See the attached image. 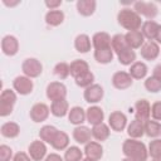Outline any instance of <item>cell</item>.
Returning <instances> with one entry per match:
<instances>
[{
	"label": "cell",
	"mask_w": 161,
	"mask_h": 161,
	"mask_svg": "<svg viewBox=\"0 0 161 161\" xmlns=\"http://www.w3.org/2000/svg\"><path fill=\"white\" fill-rule=\"evenodd\" d=\"M43 161H64V158H62L60 155H58V153H50Z\"/></svg>",
	"instance_id": "obj_46"
},
{
	"label": "cell",
	"mask_w": 161,
	"mask_h": 161,
	"mask_svg": "<svg viewBox=\"0 0 161 161\" xmlns=\"http://www.w3.org/2000/svg\"><path fill=\"white\" fill-rule=\"evenodd\" d=\"M145 88L151 92V93H157L161 91V79L152 75V77H148L146 80H145Z\"/></svg>",
	"instance_id": "obj_39"
},
{
	"label": "cell",
	"mask_w": 161,
	"mask_h": 161,
	"mask_svg": "<svg viewBox=\"0 0 161 161\" xmlns=\"http://www.w3.org/2000/svg\"><path fill=\"white\" fill-rule=\"evenodd\" d=\"M50 112L55 117H64L69 112V104L67 99H58L53 101L50 106Z\"/></svg>",
	"instance_id": "obj_24"
},
{
	"label": "cell",
	"mask_w": 161,
	"mask_h": 161,
	"mask_svg": "<svg viewBox=\"0 0 161 161\" xmlns=\"http://www.w3.org/2000/svg\"><path fill=\"white\" fill-rule=\"evenodd\" d=\"M23 73L29 78H36L43 72V65L36 58H28L21 64Z\"/></svg>",
	"instance_id": "obj_4"
},
{
	"label": "cell",
	"mask_w": 161,
	"mask_h": 161,
	"mask_svg": "<svg viewBox=\"0 0 161 161\" xmlns=\"http://www.w3.org/2000/svg\"><path fill=\"white\" fill-rule=\"evenodd\" d=\"M0 131H1V135H3L4 137L14 138V137H16V136L20 133V127H19V125L15 123V122H6V123H4V125L1 126Z\"/></svg>",
	"instance_id": "obj_33"
},
{
	"label": "cell",
	"mask_w": 161,
	"mask_h": 161,
	"mask_svg": "<svg viewBox=\"0 0 161 161\" xmlns=\"http://www.w3.org/2000/svg\"><path fill=\"white\" fill-rule=\"evenodd\" d=\"M45 5H47L50 10H57V8L62 5V1H60V0H50V1L47 0V1H45Z\"/></svg>",
	"instance_id": "obj_45"
},
{
	"label": "cell",
	"mask_w": 161,
	"mask_h": 161,
	"mask_svg": "<svg viewBox=\"0 0 161 161\" xmlns=\"http://www.w3.org/2000/svg\"><path fill=\"white\" fill-rule=\"evenodd\" d=\"M127 133H128V136L131 138H135V140L142 137L143 133H145V125H143V122L138 121V119L132 121L128 125V127H127Z\"/></svg>",
	"instance_id": "obj_27"
},
{
	"label": "cell",
	"mask_w": 161,
	"mask_h": 161,
	"mask_svg": "<svg viewBox=\"0 0 161 161\" xmlns=\"http://www.w3.org/2000/svg\"><path fill=\"white\" fill-rule=\"evenodd\" d=\"M112 49L117 54V57H119V55L130 52L132 48H130V45L127 44V42L125 39V35L116 34L114 36H112Z\"/></svg>",
	"instance_id": "obj_18"
},
{
	"label": "cell",
	"mask_w": 161,
	"mask_h": 161,
	"mask_svg": "<svg viewBox=\"0 0 161 161\" xmlns=\"http://www.w3.org/2000/svg\"><path fill=\"white\" fill-rule=\"evenodd\" d=\"M133 78L130 75L128 72L118 70L112 75V84L117 89H127L132 86Z\"/></svg>",
	"instance_id": "obj_8"
},
{
	"label": "cell",
	"mask_w": 161,
	"mask_h": 161,
	"mask_svg": "<svg viewBox=\"0 0 161 161\" xmlns=\"http://www.w3.org/2000/svg\"><path fill=\"white\" fill-rule=\"evenodd\" d=\"M83 152L77 146H70L65 150L64 153V161H82Z\"/></svg>",
	"instance_id": "obj_38"
},
{
	"label": "cell",
	"mask_w": 161,
	"mask_h": 161,
	"mask_svg": "<svg viewBox=\"0 0 161 161\" xmlns=\"http://www.w3.org/2000/svg\"><path fill=\"white\" fill-rule=\"evenodd\" d=\"M68 119L72 125H75V126H80L87 118H86V111L79 107V106H75V107H72L68 112Z\"/></svg>",
	"instance_id": "obj_23"
},
{
	"label": "cell",
	"mask_w": 161,
	"mask_h": 161,
	"mask_svg": "<svg viewBox=\"0 0 161 161\" xmlns=\"http://www.w3.org/2000/svg\"><path fill=\"white\" fill-rule=\"evenodd\" d=\"M69 68H70V75L73 78H77L80 74H83V73H86V72L89 70L88 63L86 60H83V59H75V60H73L69 64Z\"/></svg>",
	"instance_id": "obj_26"
},
{
	"label": "cell",
	"mask_w": 161,
	"mask_h": 161,
	"mask_svg": "<svg viewBox=\"0 0 161 161\" xmlns=\"http://www.w3.org/2000/svg\"><path fill=\"white\" fill-rule=\"evenodd\" d=\"M147 65L143 62H135L130 68V75L133 79H142L147 74Z\"/></svg>",
	"instance_id": "obj_31"
},
{
	"label": "cell",
	"mask_w": 161,
	"mask_h": 161,
	"mask_svg": "<svg viewBox=\"0 0 161 161\" xmlns=\"http://www.w3.org/2000/svg\"><path fill=\"white\" fill-rule=\"evenodd\" d=\"M13 87H14V89H15L19 94L26 96V94H30V93H31L34 84H33L31 78H29V77H26V75H19V77H16V78L14 79Z\"/></svg>",
	"instance_id": "obj_7"
},
{
	"label": "cell",
	"mask_w": 161,
	"mask_h": 161,
	"mask_svg": "<svg viewBox=\"0 0 161 161\" xmlns=\"http://www.w3.org/2000/svg\"><path fill=\"white\" fill-rule=\"evenodd\" d=\"M13 161H31V157H30L28 153L20 151V152H18V153L14 155Z\"/></svg>",
	"instance_id": "obj_44"
},
{
	"label": "cell",
	"mask_w": 161,
	"mask_h": 161,
	"mask_svg": "<svg viewBox=\"0 0 161 161\" xmlns=\"http://www.w3.org/2000/svg\"><path fill=\"white\" fill-rule=\"evenodd\" d=\"M117 21H118V24H119L122 28L127 29L128 31H136V30H138V29L142 26V24H143L142 20H141V16H140L135 10L127 9V8L122 9V10L118 13V15H117Z\"/></svg>",
	"instance_id": "obj_2"
},
{
	"label": "cell",
	"mask_w": 161,
	"mask_h": 161,
	"mask_svg": "<svg viewBox=\"0 0 161 161\" xmlns=\"http://www.w3.org/2000/svg\"><path fill=\"white\" fill-rule=\"evenodd\" d=\"M47 97L53 102L58 99H65L67 97V87L62 82H52L47 87Z\"/></svg>",
	"instance_id": "obj_6"
},
{
	"label": "cell",
	"mask_w": 161,
	"mask_h": 161,
	"mask_svg": "<svg viewBox=\"0 0 161 161\" xmlns=\"http://www.w3.org/2000/svg\"><path fill=\"white\" fill-rule=\"evenodd\" d=\"M121 161H135V160H132V158H130V157H125V158H122Z\"/></svg>",
	"instance_id": "obj_49"
},
{
	"label": "cell",
	"mask_w": 161,
	"mask_h": 161,
	"mask_svg": "<svg viewBox=\"0 0 161 161\" xmlns=\"http://www.w3.org/2000/svg\"><path fill=\"white\" fill-rule=\"evenodd\" d=\"M84 153L88 158L98 161L103 156V147L101 146V143H98L96 141H91L84 146Z\"/></svg>",
	"instance_id": "obj_20"
},
{
	"label": "cell",
	"mask_w": 161,
	"mask_h": 161,
	"mask_svg": "<svg viewBox=\"0 0 161 161\" xmlns=\"http://www.w3.org/2000/svg\"><path fill=\"white\" fill-rule=\"evenodd\" d=\"M103 94H104V91H103L102 86L93 83L92 86L86 88V91H84V99L88 103H97V102H99L103 98Z\"/></svg>",
	"instance_id": "obj_13"
},
{
	"label": "cell",
	"mask_w": 161,
	"mask_h": 161,
	"mask_svg": "<svg viewBox=\"0 0 161 161\" xmlns=\"http://www.w3.org/2000/svg\"><path fill=\"white\" fill-rule=\"evenodd\" d=\"M145 125V133L148 137H157L161 135V123L155 119H147L143 122Z\"/></svg>",
	"instance_id": "obj_34"
},
{
	"label": "cell",
	"mask_w": 161,
	"mask_h": 161,
	"mask_svg": "<svg viewBox=\"0 0 161 161\" xmlns=\"http://www.w3.org/2000/svg\"><path fill=\"white\" fill-rule=\"evenodd\" d=\"M92 45L94 50L112 48V38L106 31H98L92 36Z\"/></svg>",
	"instance_id": "obj_14"
},
{
	"label": "cell",
	"mask_w": 161,
	"mask_h": 161,
	"mask_svg": "<svg viewBox=\"0 0 161 161\" xmlns=\"http://www.w3.org/2000/svg\"><path fill=\"white\" fill-rule=\"evenodd\" d=\"M16 102V94L11 89H4L0 94V116L6 117L13 112Z\"/></svg>",
	"instance_id": "obj_3"
},
{
	"label": "cell",
	"mask_w": 161,
	"mask_h": 161,
	"mask_svg": "<svg viewBox=\"0 0 161 161\" xmlns=\"http://www.w3.org/2000/svg\"><path fill=\"white\" fill-rule=\"evenodd\" d=\"M54 74L59 78V79H65L69 74H70V68H69V64L65 63V62H60V63H57L55 67H54Z\"/></svg>",
	"instance_id": "obj_40"
},
{
	"label": "cell",
	"mask_w": 161,
	"mask_h": 161,
	"mask_svg": "<svg viewBox=\"0 0 161 161\" xmlns=\"http://www.w3.org/2000/svg\"><path fill=\"white\" fill-rule=\"evenodd\" d=\"M158 26H160V24H157L156 21H153V20H147V21H145V23L142 24V26H141V33H142V35H143L146 39H148L150 42H153L155 38H156Z\"/></svg>",
	"instance_id": "obj_22"
},
{
	"label": "cell",
	"mask_w": 161,
	"mask_h": 161,
	"mask_svg": "<svg viewBox=\"0 0 161 161\" xmlns=\"http://www.w3.org/2000/svg\"><path fill=\"white\" fill-rule=\"evenodd\" d=\"M50 145L55 150H60V151L65 150V148H68V145H69V137L64 131H58Z\"/></svg>",
	"instance_id": "obj_28"
},
{
	"label": "cell",
	"mask_w": 161,
	"mask_h": 161,
	"mask_svg": "<svg viewBox=\"0 0 161 161\" xmlns=\"http://www.w3.org/2000/svg\"><path fill=\"white\" fill-rule=\"evenodd\" d=\"M152 75H155V77H157V78L161 79V64H157V65L153 68V74H152Z\"/></svg>",
	"instance_id": "obj_47"
},
{
	"label": "cell",
	"mask_w": 161,
	"mask_h": 161,
	"mask_svg": "<svg viewBox=\"0 0 161 161\" xmlns=\"http://www.w3.org/2000/svg\"><path fill=\"white\" fill-rule=\"evenodd\" d=\"M91 137H92V130H89L87 126L80 125L73 130V138L75 140V142L80 145H87L88 142H91Z\"/></svg>",
	"instance_id": "obj_19"
},
{
	"label": "cell",
	"mask_w": 161,
	"mask_h": 161,
	"mask_svg": "<svg viewBox=\"0 0 161 161\" xmlns=\"http://www.w3.org/2000/svg\"><path fill=\"white\" fill-rule=\"evenodd\" d=\"M125 39H126L127 44L130 45V48H132V49H138L145 44V36L142 35V33L140 30L128 31L127 34H125Z\"/></svg>",
	"instance_id": "obj_21"
},
{
	"label": "cell",
	"mask_w": 161,
	"mask_h": 161,
	"mask_svg": "<svg viewBox=\"0 0 161 161\" xmlns=\"http://www.w3.org/2000/svg\"><path fill=\"white\" fill-rule=\"evenodd\" d=\"M74 80H75V84L78 87H80V88H88L94 82V74L91 70H88V72L80 74L79 77L74 78Z\"/></svg>",
	"instance_id": "obj_37"
},
{
	"label": "cell",
	"mask_w": 161,
	"mask_h": 161,
	"mask_svg": "<svg viewBox=\"0 0 161 161\" xmlns=\"http://www.w3.org/2000/svg\"><path fill=\"white\" fill-rule=\"evenodd\" d=\"M135 116H136V119L142 121V122L150 119L151 104L148 103L147 99H138L135 103Z\"/></svg>",
	"instance_id": "obj_11"
},
{
	"label": "cell",
	"mask_w": 161,
	"mask_h": 161,
	"mask_svg": "<svg viewBox=\"0 0 161 161\" xmlns=\"http://www.w3.org/2000/svg\"><path fill=\"white\" fill-rule=\"evenodd\" d=\"M1 50L5 55L13 57L19 50V42L13 35H5L1 40Z\"/></svg>",
	"instance_id": "obj_15"
},
{
	"label": "cell",
	"mask_w": 161,
	"mask_h": 161,
	"mask_svg": "<svg viewBox=\"0 0 161 161\" xmlns=\"http://www.w3.org/2000/svg\"><path fill=\"white\" fill-rule=\"evenodd\" d=\"M58 132V130L54 127V126H50V125H47V126H43L39 131V137L43 142H47V143H52L55 133Z\"/></svg>",
	"instance_id": "obj_36"
},
{
	"label": "cell",
	"mask_w": 161,
	"mask_h": 161,
	"mask_svg": "<svg viewBox=\"0 0 161 161\" xmlns=\"http://www.w3.org/2000/svg\"><path fill=\"white\" fill-rule=\"evenodd\" d=\"M108 125L113 131L121 132L127 126V117L121 111H114L108 117Z\"/></svg>",
	"instance_id": "obj_9"
},
{
	"label": "cell",
	"mask_w": 161,
	"mask_h": 161,
	"mask_svg": "<svg viewBox=\"0 0 161 161\" xmlns=\"http://www.w3.org/2000/svg\"><path fill=\"white\" fill-rule=\"evenodd\" d=\"M141 57L146 60H153L158 57L160 54V47L156 42H146L142 47H141Z\"/></svg>",
	"instance_id": "obj_16"
},
{
	"label": "cell",
	"mask_w": 161,
	"mask_h": 161,
	"mask_svg": "<svg viewBox=\"0 0 161 161\" xmlns=\"http://www.w3.org/2000/svg\"><path fill=\"white\" fill-rule=\"evenodd\" d=\"M148 155L155 160H161V140L155 138L148 145Z\"/></svg>",
	"instance_id": "obj_41"
},
{
	"label": "cell",
	"mask_w": 161,
	"mask_h": 161,
	"mask_svg": "<svg viewBox=\"0 0 161 161\" xmlns=\"http://www.w3.org/2000/svg\"><path fill=\"white\" fill-rule=\"evenodd\" d=\"M97 3L94 0H78L77 1V10L83 16H91L96 10Z\"/></svg>",
	"instance_id": "obj_25"
},
{
	"label": "cell",
	"mask_w": 161,
	"mask_h": 161,
	"mask_svg": "<svg viewBox=\"0 0 161 161\" xmlns=\"http://www.w3.org/2000/svg\"><path fill=\"white\" fill-rule=\"evenodd\" d=\"M86 118H87L88 123H91L92 126H96V125H99V123L103 122L104 112H103V109L101 107L92 106L86 111Z\"/></svg>",
	"instance_id": "obj_17"
},
{
	"label": "cell",
	"mask_w": 161,
	"mask_h": 161,
	"mask_svg": "<svg viewBox=\"0 0 161 161\" xmlns=\"http://www.w3.org/2000/svg\"><path fill=\"white\" fill-rule=\"evenodd\" d=\"M122 152L126 157H130L135 161H146L148 157V151L145 143L135 138L125 140L122 143Z\"/></svg>",
	"instance_id": "obj_1"
},
{
	"label": "cell",
	"mask_w": 161,
	"mask_h": 161,
	"mask_svg": "<svg viewBox=\"0 0 161 161\" xmlns=\"http://www.w3.org/2000/svg\"><path fill=\"white\" fill-rule=\"evenodd\" d=\"M94 59L101 64H108L113 59V49H97L94 50Z\"/></svg>",
	"instance_id": "obj_35"
},
{
	"label": "cell",
	"mask_w": 161,
	"mask_h": 161,
	"mask_svg": "<svg viewBox=\"0 0 161 161\" xmlns=\"http://www.w3.org/2000/svg\"><path fill=\"white\" fill-rule=\"evenodd\" d=\"M82 161H94V160H92V158H88V157H86V158H83Z\"/></svg>",
	"instance_id": "obj_50"
},
{
	"label": "cell",
	"mask_w": 161,
	"mask_h": 161,
	"mask_svg": "<svg viewBox=\"0 0 161 161\" xmlns=\"http://www.w3.org/2000/svg\"><path fill=\"white\" fill-rule=\"evenodd\" d=\"M91 39L87 34H79L77 35L74 40V48L79 53H88L91 50Z\"/></svg>",
	"instance_id": "obj_30"
},
{
	"label": "cell",
	"mask_w": 161,
	"mask_h": 161,
	"mask_svg": "<svg viewBox=\"0 0 161 161\" xmlns=\"http://www.w3.org/2000/svg\"><path fill=\"white\" fill-rule=\"evenodd\" d=\"M28 152H29V156L31 157L33 161H43L45 155H47V146L42 140L40 141H33L29 145Z\"/></svg>",
	"instance_id": "obj_10"
},
{
	"label": "cell",
	"mask_w": 161,
	"mask_h": 161,
	"mask_svg": "<svg viewBox=\"0 0 161 161\" xmlns=\"http://www.w3.org/2000/svg\"><path fill=\"white\" fill-rule=\"evenodd\" d=\"M133 10L141 16H145L147 19H153L157 15V6L155 3L150 1H136L133 4Z\"/></svg>",
	"instance_id": "obj_5"
},
{
	"label": "cell",
	"mask_w": 161,
	"mask_h": 161,
	"mask_svg": "<svg viewBox=\"0 0 161 161\" xmlns=\"http://www.w3.org/2000/svg\"><path fill=\"white\" fill-rule=\"evenodd\" d=\"M11 157H13V150L6 145H1L0 146V161H10Z\"/></svg>",
	"instance_id": "obj_42"
},
{
	"label": "cell",
	"mask_w": 161,
	"mask_h": 161,
	"mask_svg": "<svg viewBox=\"0 0 161 161\" xmlns=\"http://www.w3.org/2000/svg\"><path fill=\"white\" fill-rule=\"evenodd\" d=\"M49 112H50V109L45 103H35L31 107L29 116H30L31 121L38 123V122L45 121L48 118V116H49Z\"/></svg>",
	"instance_id": "obj_12"
},
{
	"label": "cell",
	"mask_w": 161,
	"mask_h": 161,
	"mask_svg": "<svg viewBox=\"0 0 161 161\" xmlns=\"http://www.w3.org/2000/svg\"><path fill=\"white\" fill-rule=\"evenodd\" d=\"M152 161H161V160H155V158H152Z\"/></svg>",
	"instance_id": "obj_51"
},
{
	"label": "cell",
	"mask_w": 161,
	"mask_h": 161,
	"mask_svg": "<svg viewBox=\"0 0 161 161\" xmlns=\"http://www.w3.org/2000/svg\"><path fill=\"white\" fill-rule=\"evenodd\" d=\"M151 116L155 121H161V101H157L151 106Z\"/></svg>",
	"instance_id": "obj_43"
},
{
	"label": "cell",
	"mask_w": 161,
	"mask_h": 161,
	"mask_svg": "<svg viewBox=\"0 0 161 161\" xmlns=\"http://www.w3.org/2000/svg\"><path fill=\"white\" fill-rule=\"evenodd\" d=\"M92 137H94L97 141H106L109 137V127L103 122L99 123V125L93 126Z\"/></svg>",
	"instance_id": "obj_32"
},
{
	"label": "cell",
	"mask_w": 161,
	"mask_h": 161,
	"mask_svg": "<svg viewBox=\"0 0 161 161\" xmlns=\"http://www.w3.org/2000/svg\"><path fill=\"white\" fill-rule=\"evenodd\" d=\"M64 20V13L62 10H49L45 14V23L50 26H58Z\"/></svg>",
	"instance_id": "obj_29"
},
{
	"label": "cell",
	"mask_w": 161,
	"mask_h": 161,
	"mask_svg": "<svg viewBox=\"0 0 161 161\" xmlns=\"http://www.w3.org/2000/svg\"><path fill=\"white\" fill-rule=\"evenodd\" d=\"M155 40H156L157 44H161V25L158 26V30H157V34H156Z\"/></svg>",
	"instance_id": "obj_48"
}]
</instances>
